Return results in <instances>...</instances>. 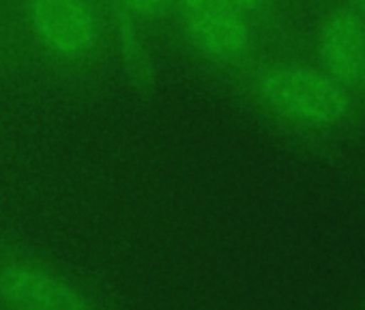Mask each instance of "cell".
Here are the masks:
<instances>
[{"mask_svg": "<svg viewBox=\"0 0 365 310\" xmlns=\"http://www.w3.org/2000/svg\"><path fill=\"white\" fill-rule=\"evenodd\" d=\"M172 9L190 46L209 63L237 67L250 59L254 29L232 0H174Z\"/></svg>", "mask_w": 365, "mask_h": 310, "instance_id": "3", "label": "cell"}, {"mask_svg": "<svg viewBox=\"0 0 365 310\" xmlns=\"http://www.w3.org/2000/svg\"><path fill=\"white\" fill-rule=\"evenodd\" d=\"M346 5H350L354 11H359L363 18H365V0H348V3Z\"/></svg>", "mask_w": 365, "mask_h": 310, "instance_id": "9", "label": "cell"}, {"mask_svg": "<svg viewBox=\"0 0 365 310\" xmlns=\"http://www.w3.org/2000/svg\"><path fill=\"white\" fill-rule=\"evenodd\" d=\"M252 91L271 116L299 129L337 127L352 110L350 89L320 67L292 61L262 65L254 74Z\"/></svg>", "mask_w": 365, "mask_h": 310, "instance_id": "1", "label": "cell"}, {"mask_svg": "<svg viewBox=\"0 0 365 310\" xmlns=\"http://www.w3.org/2000/svg\"><path fill=\"white\" fill-rule=\"evenodd\" d=\"M116 24H114V39H116V50L120 54V61L127 65L129 71H133L140 80L144 74L150 71V56L144 39L138 35V24L135 20H129L120 14H114Z\"/></svg>", "mask_w": 365, "mask_h": 310, "instance_id": "6", "label": "cell"}, {"mask_svg": "<svg viewBox=\"0 0 365 310\" xmlns=\"http://www.w3.org/2000/svg\"><path fill=\"white\" fill-rule=\"evenodd\" d=\"M0 310H101V306L56 263L0 241Z\"/></svg>", "mask_w": 365, "mask_h": 310, "instance_id": "2", "label": "cell"}, {"mask_svg": "<svg viewBox=\"0 0 365 310\" xmlns=\"http://www.w3.org/2000/svg\"><path fill=\"white\" fill-rule=\"evenodd\" d=\"M33 41L61 61H84L101 44L103 16L97 0H26Z\"/></svg>", "mask_w": 365, "mask_h": 310, "instance_id": "4", "label": "cell"}, {"mask_svg": "<svg viewBox=\"0 0 365 310\" xmlns=\"http://www.w3.org/2000/svg\"><path fill=\"white\" fill-rule=\"evenodd\" d=\"M318 67L346 89L361 82L365 69V18L350 5L327 11L316 31Z\"/></svg>", "mask_w": 365, "mask_h": 310, "instance_id": "5", "label": "cell"}, {"mask_svg": "<svg viewBox=\"0 0 365 310\" xmlns=\"http://www.w3.org/2000/svg\"><path fill=\"white\" fill-rule=\"evenodd\" d=\"M232 3H235L239 9H243V11L252 18V16L264 11V7H267L269 0H232Z\"/></svg>", "mask_w": 365, "mask_h": 310, "instance_id": "8", "label": "cell"}, {"mask_svg": "<svg viewBox=\"0 0 365 310\" xmlns=\"http://www.w3.org/2000/svg\"><path fill=\"white\" fill-rule=\"evenodd\" d=\"M114 14L135 22H153L172 11L174 0H110Z\"/></svg>", "mask_w": 365, "mask_h": 310, "instance_id": "7", "label": "cell"}, {"mask_svg": "<svg viewBox=\"0 0 365 310\" xmlns=\"http://www.w3.org/2000/svg\"><path fill=\"white\" fill-rule=\"evenodd\" d=\"M359 84H361V86L365 89V69H363V76H361V82H359Z\"/></svg>", "mask_w": 365, "mask_h": 310, "instance_id": "10", "label": "cell"}]
</instances>
